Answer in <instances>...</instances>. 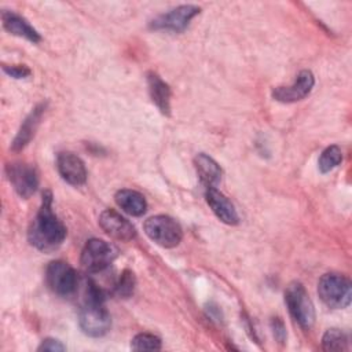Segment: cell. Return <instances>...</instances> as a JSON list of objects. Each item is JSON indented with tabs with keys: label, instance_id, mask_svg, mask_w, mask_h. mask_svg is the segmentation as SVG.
<instances>
[{
	"label": "cell",
	"instance_id": "obj_13",
	"mask_svg": "<svg viewBox=\"0 0 352 352\" xmlns=\"http://www.w3.org/2000/svg\"><path fill=\"white\" fill-rule=\"evenodd\" d=\"M205 197H206L208 205L210 206V209L213 210V213L217 216L219 220L230 226L238 224L239 221L238 213L234 205L231 204V201L223 192H220L216 187H208Z\"/></svg>",
	"mask_w": 352,
	"mask_h": 352
},
{
	"label": "cell",
	"instance_id": "obj_7",
	"mask_svg": "<svg viewBox=\"0 0 352 352\" xmlns=\"http://www.w3.org/2000/svg\"><path fill=\"white\" fill-rule=\"evenodd\" d=\"M45 280L48 287L59 296H70L77 289V274L66 261H51L45 271Z\"/></svg>",
	"mask_w": 352,
	"mask_h": 352
},
{
	"label": "cell",
	"instance_id": "obj_18",
	"mask_svg": "<svg viewBox=\"0 0 352 352\" xmlns=\"http://www.w3.org/2000/svg\"><path fill=\"white\" fill-rule=\"evenodd\" d=\"M44 109H45L44 104L37 106L29 114V117L23 121V124H22L16 138L12 142V150H21V148H23L30 142V139L34 136V132H36V129H37V126L40 124V120H41Z\"/></svg>",
	"mask_w": 352,
	"mask_h": 352
},
{
	"label": "cell",
	"instance_id": "obj_14",
	"mask_svg": "<svg viewBox=\"0 0 352 352\" xmlns=\"http://www.w3.org/2000/svg\"><path fill=\"white\" fill-rule=\"evenodd\" d=\"M1 19H3V26L7 32H10L14 36L23 37L32 43H38L41 40L40 34L23 19L15 12L11 11H3L1 12Z\"/></svg>",
	"mask_w": 352,
	"mask_h": 352
},
{
	"label": "cell",
	"instance_id": "obj_3",
	"mask_svg": "<svg viewBox=\"0 0 352 352\" xmlns=\"http://www.w3.org/2000/svg\"><path fill=\"white\" fill-rule=\"evenodd\" d=\"M318 294L330 308H345L351 302V280L341 274H324L318 282Z\"/></svg>",
	"mask_w": 352,
	"mask_h": 352
},
{
	"label": "cell",
	"instance_id": "obj_15",
	"mask_svg": "<svg viewBox=\"0 0 352 352\" xmlns=\"http://www.w3.org/2000/svg\"><path fill=\"white\" fill-rule=\"evenodd\" d=\"M194 165L201 182L206 187H216L221 180V168L209 155L201 153L194 158Z\"/></svg>",
	"mask_w": 352,
	"mask_h": 352
},
{
	"label": "cell",
	"instance_id": "obj_2",
	"mask_svg": "<svg viewBox=\"0 0 352 352\" xmlns=\"http://www.w3.org/2000/svg\"><path fill=\"white\" fill-rule=\"evenodd\" d=\"M104 293L94 282H88L84 304L80 309V327L89 337L104 336L111 326V319L103 304Z\"/></svg>",
	"mask_w": 352,
	"mask_h": 352
},
{
	"label": "cell",
	"instance_id": "obj_25",
	"mask_svg": "<svg viewBox=\"0 0 352 352\" xmlns=\"http://www.w3.org/2000/svg\"><path fill=\"white\" fill-rule=\"evenodd\" d=\"M272 330H274V336L275 338L279 341V342H283L285 338H286V330H285V326H283V322L279 319V318H275L272 319Z\"/></svg>",
	"mask_w": 352,
	"mask_h": 352
},
{
	"label": "cell",
	"instance_id": "obj_24",
	"mask_svg": "<svg viewBox=\"0 0 352 352\" xmlns=\"http://www.w3.org/2000/svg\"><path fill=\"white\" fill-rule=\"evenodd\" d=\"M38 351H51V352H58V351H65V345L60 344V341L54 340V338H45L37 348Z\"/></svg>",
	"mask_w": 352,
	"mask_h": 352
},
{
	"label": "cell",
	"instance_id": "obj_16",
	"mask_svg": "<svg viewBox=\"0 0 352 352\" xmlns=\"http://www.w3.org/2000/svg\"><path fill=\"white\" fill-rule=\"evenodd\" d=\"M147 84H148V91L153 102L155 106L160 109L162 114H169L170 110V89L169 85L160 78L155 73H148L147 74Z\"/></svg>",
	"mask_w": 352,
	"mask_h": 352
},
{
	"label": "cell",
	"instance_id": "obj_9",
	"mask_svg": "<svg viewBox=\"0 0 352 352\" xmlns=\"http://www.w3.org/2000/svg\"><path fill=\"white\" fill-rule=\"evenodd\" d=\"M99 226L109 236L117 241L128 242L136 236L135 227L113 209H106L100 213Z\"/></svg>",
	"mask_w": 352,
	"mask_h": 352
},
{
	"label": "cell",
	"instance_id": "obj_20",
	"mask_svg": "<svg viewBox=\"0 0 352 352\" xmlns=\"http://www.w3.org/2000/svg\"><path fill=\"white\" fill-rule=\"evenodd\" d=\"M324 351H345L348 349V338L338 329H329L322 338Z\"/></svg>",
	"mask_w": 352,
	"mask_h": 352
},
{
	"label": "cell",
	"instance_id": "obj_4",
	"mask_svg": "<svg viewBox=\"0 0 352 352\" xmlns=\"http://www.w3.org/2000/svg\"><path fill=\"white\" fill-rule=\"evenodd\" d=\"M285 301L292 318L302 329L309 330L315 322V309L304 285L300 282H292L286 287Z\"/></svg>",
	"mask_w": 352,
	"mask_h": 352
},
{
	"label": "cell",
	"instance_id": "obj_22",
	"mask_svg": "<svg viewBox=\"0 0 352 352\" xmlns=\"http://www.w3.org/2000/svg\"><path fill=\"white\" fill-rule=\"evenodd\" d=\"M133 289H135V276L131 271L125 270L118 282L116 283L114 286V290H116V294L118 297H122V298H128L132 293H133Z\"/></svg>",
	"mask_w": 352,
	"mask_h": 352
},
{
	"label": "cell",
	"instance_id": "obj_6",
	"mask_svg": "<svg viewBox=\"0 0 352 352\" xmlns=\"http://www.w3.org/2000/svg\"><path fill=\"white\" fill-rule=\"evenodd\" d=\"M118 254V249L103 239L87 241L81 252V265L87 272H100L107 268Z\"/></svg>",
	"mask_w": 352,
	"mask_h": 352
},
{
	"label": "cell",
	"instance_id": "obj_23",
	"mask_svg": "<svg viewBox=\"0 0 352 352\" xmlns=\"http://www.w3.org/2000/svg\"><path fill=\"white\" fill-rule=\"evenodd\" d=\"M3 70L14 78H25L30 74V69L26 65H3Z\"/></svg>",
	"mask_w": 352,
	"mask_h": 352
},
{
	"label": "cell",
	"instance_id": "obj_19",
	"mask_svg": "<svg viewBox=\"0 0 352 352\" xmlns=\"http://www.w3.org/2000/svg\"><path fill=\"white\" fill-rule=\"evenodd\" d=\"M342 161V153L341 148L336 144L329 146L327 148L323 150V153L319 157V170L322 173H327L333 170L336 166H338Z\"/></svg>",
	"mask_w": 352,
	"mask_h": 352
},
{
	"label": "cell",
	"instance_id": "obj_1",
	"mask_svg": "<svg viewBox=\"0 0 352 352\" xmlns=\"http://www.w3.org/2000/svg\"><path fill=\"white\" fill-rule=\"evenodd\" d=\"M65 236L66 227L52 212V195L50 191H45L41 208L28 230L29 243L41 252H52L62 245Z\"/></svg>",
	"mask_w": 352,
	"mask_h": 352
},
{
	"label": "cell",
	"instance_id": "obj_10",
	"mask_svg": "<svg viewBox=\"0 0 352 352\" xmlns=\"http://www.w3.org/2000/svg\"><path fill=\"white\" fill-rule=\"evenodd\" d=\"M199 12V8L197 6L184 4L179 6L173 10H170L166 14H162L151 21L150 26L153 29H166V30H183L190 21Z\"/></svg>",
	"mask_w": 352,
	"mask_h": 352
},
{
	"label": "cell",
	"instance_id": "obj_5",
	"mask_svg": "<svg viewBox=\"0 0 352 352\" xmlns=\"http://www.w3.org/2000/svg\"><path fill=\"white\" fill-rule=\"evenodd\" d=\"M146 235L162 248H175L182 242L183 231L180 224L166 214H157L146 220L144 226Z\"/></svg>",
	"mask_w": 352,
	"mask_h": 352
},
{
	"label": "cell",
	"instance_id": "obj_21",
	"mask_svg": "<svg viewBox=\"0 0 352 352\" xmlns=\"http://www.w3.org/2000/svg\"><path fill=\"white\" fill-rule=\"evenodd\" d=\"M131 346L135 351H158L161 349V340L150 333H139L132 338Z\"/></svg>",
	"mask_w": 352,
	"mask_h": 352
},
{
	"label": "cell",
	"instance_id": "obj_12",
	"mask_svg": "<svg viewBox=\"0 0 352 352\" xmlns=\"http://www.w3.org/2000/svg\"><path fill=\"white\" fill-rule=\"evenodd\" d=\"M58 172L72 186H81L87 180V169L80 157L73 153H60L56 158Z\"/></svg>",
	"mask_w": 352,
	"mask_h": 352
},
{
	"label": "cell",
	"instance_id": "obj_17",
	"mask_svg": "<svg viewBox=\"0 0 352 352\" xmlns=\"http://www.w3.org/2000/svg\"><path fill=\"white\" fill-rule=\"evenodd\" d=\"M117 205L131 216H142L147 209V202L144 197L135 190H120L114 195Z\"/></svg>",
	"mask_w": 352,
	"mask_h": 352
},
{
	"label": "cell",
	"instance_id": "obj_8",
	"mask_svg": "<svg viewBox=\"0 0 352 352\" xmlns=\"http://www.w3.org/2000/svg\"><path fill=\"white\" fill-rule=\"evenodd\" d=\"M6 172L14 190L22 198H29L37 190L38 177L33 166L23 162H12L7 165Z\"/></svg>",
	"mask_w": 352,
	"mask_h": 352
},
{
	"label": "cell",
	"instance_id": "obj_11",
	"mask_svg": "<svg viewBox=\"0 0 352 352\" xmlns=\"http://www.w3.org/2000/svg\"><path fill=\"white\" fill-rule=\"evenodd\" d=\"M314 84H315L314 74L309 70H302L298 73L296 81L292 85L275 88L272 91V98L283 103L297 102L304 99L311 92Z\"/></svg>",
	"mask_w": 352,
	"mask_h": 352
}]
</instances>
